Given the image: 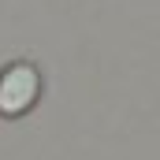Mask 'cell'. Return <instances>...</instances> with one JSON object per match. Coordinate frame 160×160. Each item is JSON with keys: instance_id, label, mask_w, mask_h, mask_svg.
<instances>
[{"instance_id": "1", "label": "cell", "mask_w": 160, "mask_h": 160, "mask_svg": "<svg viewBox=\"0 0 160 160\" xmlns=\"http://www.w3.org/2000/svg\"><path fill=\"white\" fill-rule=\"evenodd\" d=\"M41 78L30 63H11L0 75V112L4 116H22L34 101H38Z\"/></svg>"}]
</instances>
